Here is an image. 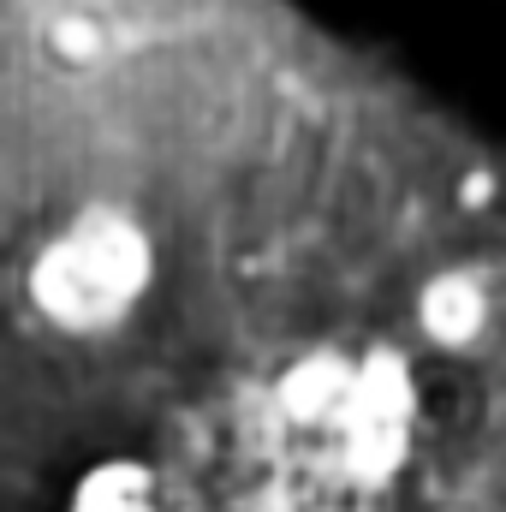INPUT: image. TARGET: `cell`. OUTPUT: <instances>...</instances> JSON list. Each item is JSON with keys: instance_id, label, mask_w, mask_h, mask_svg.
<instances>
[{"instance_id": "obj_1", "label": "cell", "mask_w": 506, "mask_h": 512, "mask_svg": "<svg viewBox=\"0 0 506 512\" xmlns=\"http://www.w3.org/2000/svg\"><path fill=\"white\" fill-rule=\"evenodd\" d=\"M149 280H155L149 233L131 215L96 203L36 251L30 304L42 310V322L66 334H108L143 304Z\"/></svg>"}, {"instance_id": "obj_2", "label": "cell", "mask_w": 506, "mask_h": 512, "mask_svg": "<svg viewBox=\"0 0 506 512\" xmlns=\"http://www.w3.org/2000/svg\"><path fill=\"white\" fill-rule=\"evenodd\" d=\"M417 322H423V334H429L435 346H447V352L477 346L483 328H489V292H483V280L465 274V268L435 274V280L417 292Z\"/></svg>"}, {"instance_id": "obj_3", "label": "cell", "mask_w": 506, "mask_h": 512, "mask_svg": "<svg viewBox=\"0 0 506 512\" xmlns=\"http://www.w3.org/2000/svg\"><path fill=\"white\" fill-rule=\"evenodd\" d=\"M352 376H358L352 358H340V352H304V358L286 364V376L274 382V399H280V411H286L292 423L322 429V423H334V417L346 411Z\"/></svg>"}, {"instance_id": "obj_4", "label": "cell", "mask_w": 506, "mask_h": 512, "mask_svg": "<svg viewBox=\"0 0 506 512\" xmlns=\"http://www.w3.org/2000/svg\"><path fill=\"white\" fill-rule=\"evenodd\" d=\"M340 417H381V423H405L411 429V417H417V376H411V364L393 346L364 352L358 376H352V399H346Z\"/></svg>"}, {"instance_id": "obj_5", "label": "cell", "mask_w": 506, "mask_h": 512, "mask_svg": "<svg viewBox=\"0 0 506 512\" xmlns=\"http://www.w3.org/2000/svg\"><path fill=\"white\" fill-rule=\"evenodd\" d=\"M340 459L358 483H387L399 465H405V447H411V429L405 423H381V417H340Z\"/></svg>"}, {"instance_id": "obj_6", "label": "cell", "mask_w": 506, "mask_h": 512, "mask_svg": "<svg viewBox=\"0 0 506 512\" xmlns=\"http://www.w3.org/2000/svg\"><path fill=\"white\" fill-rule=\"evenodd\" d=\"M149 489H155L149 465H137V459H102L96 471L78 477L66 512H137V507H149Z\"/></svg>"}, {"instance_id": "obj_7", "label": "cell", "mask_w": 506, "mask_h": 512, "mask_svg": "<svg viewBox=\"0 0 506 512\" xmlns=\"http://www.w3.org/2000/svg\"><path fill=\"white\" fill-rule=\"evenodd\" d=\"M48 42H54V54L72 60V66H84V60L102 54V30H96L90 18H60V24L48 30Z\"/></svg>"}, {"instance_id": "obj_8", "label": "cell", "mask_w": 506, "mask_h": 512, "mask_svg": "<svg viewBox=\"0 0 506 512\" xmlns=\"http://www.w3.org/2000/svg\"><path fill=\"white\" fill-rule=\"evenodd\" d=\"M137 512H155V507H137Z\"/></svg>"}]
</instances>
